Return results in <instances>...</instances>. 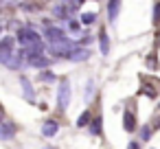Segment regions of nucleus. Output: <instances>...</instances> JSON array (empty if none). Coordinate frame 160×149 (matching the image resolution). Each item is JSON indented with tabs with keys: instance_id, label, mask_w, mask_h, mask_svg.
<instances>
[{
	"instance_id": "obj_1",
	"label": "nucleus",
	"mask_w": 160,
	"mask_h": 149,
	"mask_svg": "<svg viewBox=\"0 0 160 149\" xmlns=\"http://www.w3.org/2000/svg\"><path fill=\"white\" fill-rule=\"evenodd\" d=\"M18 42L22 46L29 48V53H42V40L40 35L35 33V29H29V27H22L18 31Z\"/></svg>"
},
{
	"instance_id": "obj_2",
	"label": "nucleus",
	"mask_w": 160,
	"mask_h": 149,
	"mask_svg": "<svg viewBox=\"0 0 160 149\" xmlns=\"http://www.w3.org/2000/svg\"><path fill=\"white\" fill-rule=\"evenodd\" d=\"M13 55H16V42L11 37H2L0 40V64L9 66Z\"/></svg>"
},
{
	"instance_id": "obj_3",
	"label": "nucleus",
	"mask_w": 160,
	"mask_h": 149,
	"mask_svg": "<svg viewBox=\"0 0 160 149\" xmlns=\"http://www.w3.org/2000/svg\"><path fill=\"white\" fill-rule=\"evenodd\" d=\"M48 46H51V53L57 55V57H70V53L77 48L72 42H68V37H66V40H59V42H53V44H48Z\"/></svg>"
},
{
	"instance_id": "obj_4",
	"label": "nucleus",
	"mask_w": 160,
	"mask_h": 149,
	"mask_svg": "<svg viewBox=\"0 0 160 149\" xmlns=\"http://www.w3.org/2000/svg\"><path fill=\"white\" fill-rule=\"evenodd\" d=\"M70 105V81L62 79L59 81V90H57V107L64 112Z\"/></svg>"
},
{
	"instance_id": "obj_5",
	"label": "nucleus",
	"mask_w": 160,
	"mask_h": 149,
	"mask_svg": "<svg viewBox=\"0 0 160 149\" xmlns=\"http://www.w3.org/2000/svg\"><path fill=\"white\" fill-rule=\"evenodd\" d=\"M48 64H51V59L46 55H42V53H29V66H33V68H46Z\"/></svg>"
},
{
	"instance_id": "obj_6",
	"label": "nucleus",
	"mask_w": 160,
	"mask_h": 149,
	"mask_svg": "<svg viewBox=\"0 0 160 149\" xmlns=\"http://www.w3.org/2000/svg\"><path fill=\"white\" fill-rule=\"evenodd\" d=\"M16 125L13 123H0V140H11L16 136Z\"/></svg>"
},
{
	"instance_id": "obj_7",
	"label": "nucleus",
	"mask_w": 160,
	"mask_h": 149,
	"mask_svg": "<svg viewBox=\"0 0 160 149\" xmlns=\"http://www.w3.org/2000/svg\"><path fill=\"white\" fill-rule=\"evenodd\" d=\"M46 40H48V44H53V42L66 40V33L62 29H57V27H46Z\"/></svg>"
},
{
	"instance_id": "obj_8",
	"label": "nucleus",
	"mask_w": 160,
	"mask_h": 149,
	"mask_svg": "<svg viewBox=\"0 0 160 149\" xmlns=\"http://www.w3.org/2000/svg\"><path fill=\"white\" fill-rule=\"evenodd\" d=\"M123 129L125 132H134L136 129V116L132 110H125L123 112Z\"/></svg>"
},
{
	"instance_id": "obj_9",
	"label": "nucleus",
	"mask_w": 160,
	"mask_h": 149,
	"mask_svg": "<svg viewBox=\"0 0 160 149\" xmlns=\"http://www.w3.org/2000/svg\"><path fill=\"white\" fill-rule=\"evenodd\" d=\"M57 129H59V125H57L55 121H46V123L42 125V134H44L46 138H51V136H55V134H57Z\"/></svg>"
},
{
	"instance_id": "obj_10",
	"label": "nucleus",
	"mask_w": 160,
	"mask_h": 149,
	"mask_svg": "<svg viewBox=\"0 0 160 149\" xmlns=\"http://www.w3.org/2000/svg\"><path fill=\"white\" fill-rule=\"evenodd\" d=\"M118 9H121V0H108V16H110V20H116Z\"/></svg>"
},
{
	"instance_id": "obj_11",
	"label": "nucleus",
	"mask_w": 160,
	"mask_h": 149,
	"mask_svg": "<svg viewBox=\"0 0 160 149\" xmlns=\"http://www.w3.org/2000/svg\"><path fill=\"white\" fill-rule=\"evenodd\" d=\"M99 46H101V53H103V55H108V53H110V37H108V33H105V31H101V33H99Z\"/></svg>"
},
{
	"instance_id": "obj_12",
	"label": "nucleus",
	"mask_w": 160,
	"mask_h": 149,
	"mask_svg": "<svg viewBox=\"0 0 160 149\" xmlns=\"http://www.w3.org/2000/svg\"><path fill=\"white\" fill-rule=\"evenodd\" d=\"M88 57H90V51H86V48H75L70 53V59L72 62H81V59H88Z\"/></svg>"
},
{
	"instance_id": "obj_13",
	"label": "nucleus",
	"mask_w": 160,
	"mask_h": 149,
	"mask_svg": "<svg viewBox=\"0 0 160 149\" xmlns=\"http://www.w3.org/2000/svg\"><path fill=\"white\" fill-rule=\"evenodd\" d=\"M20 83H22V88H24V94H27V99H29V101H33V88H31L29 79H27V77H20Z\"/></svg>"
},
{
	"instance_id": "obj_14",
	"label": "nucleus",
	"mask_w": 160,
	"mask_h": 149,
	"mask_svg": "<svg viewBox=\"0 0 160 149\" xmlns=\"http://www.w3.org/2000/svg\"><path fill=\"white\" fill-rule=\"evenodd\" d=\"M90 134H94V136H99V134H101V118H99V116L90 123Z\"/></svg>"
},
{
	"instance_id": "obj_15",
	"label": "nucleus",
	"mask_w": 160,
	"mask_h": 149,
	"mask_svg": "<svg viewBox=\"0 0 160 149\" xmlns=\"http://www.w3.org/2000/svg\"><path fill=\"white\" fill-rule=\"evenodd\" d=\"M151 22L153 24H160V2L153 5V16H151Z\"/></svg>"
},
{
	"instance_id": "obj_16",
	"label": "nucleus",
	"mask_w": 160,
	"mask_h": 149,
	"mask_svg": "<svg viewBox=\"0 0 160 149\" xmlns=\"http://www.w3.org/2000/svg\"><path fill=\"white\" fill-rule=\"evenodd\" d=\"M97 20V13H83L81 16V24H92Z\"/></svg>"
},
{
	"instance_id": "obj_17",
	"label": "nucleus",
	"mask_w": 160,
	"mask_h": 149,
	"mask_svg": "<svg viewBox=\"0 0 160 149\" xmlns=\"http://www.w3.org/2000/svg\"><path fill=\"white\" fill-rule=\"evenodd\" d=\"M88 123H90V112H83V114L77 118V125H79V127H83V125H88Z\"/></svg>"
},
{
	"instance_id": "obj_18",
	"label": "nucleus",
	"mask_w": 160,
	"mask_h": 149,
	"mask_svg": "<svg viewBox=\"0 0 160 149\" xmlns=\"http://www.w3.org/2000/svg\"><path fill=\"white\" fill-rule=\"evenodd\" d=\"M142 132H140V140H149L151 138V127L149 125H145V127H140Z\"/></svg>"
},
{
	"instance_id": "obj_19",
	"label": "nucleus",
	"mask_w": 160,
	"mask_h": 149,
	"mask_svg": "<svg viewBox=\"0 0 160 149\" xmlns=\"http://www.w3.org/2000/svg\"><path fill=\"white\" fill-rule=\"evenodd\" d=\"M66 13H68V9H66L64 5H59V7L55 9V16H57V18H66Z\"/></svg>"
},
{
	"instance_id": "obj_20",
	"label": "nucleus",
	"mask_w": 160,
	"mask_h": 149,
	"mask_svg": "<svg viewBox=\"0 0 160 149\" xmlns=\"http://www.w3.org/2000/svg\"><path fill=\"white\" fill-rule=\"evenodd\" d=\"M68 29H70L72 33H79V31H81V27H79V22H75V20H70V22H68Z\"/></svg>"
},
{
	"instance_id": "obj_21",
	"label": "nucleus",
	"mask_w": 160,
	"mask_h": 149,
	"mask_svg": "<svg viewBox=\"0 0 160 149\" xmlns=\"http://www.w3.org/2000/svg\"><path fill=\"white\" fill-rule=\"evenodd\" d=\"M92 90H94V83L90 81V83H86V99H90L92 97Z\"/></svg>"
},
{
	"instance_id": "obj_22",
	"label": "nucleus",
	"mask_w": 160,
	"mask_h": 149,
	"mask_svg": "<svg viewBox=\"0 0 160 149\" xmlns=\"http://www.w3.org/2000/svg\"><path fill=\"white\" fill-rule=\"evenodd\" d=\"M42 77H44V81H46V83H51V81L55 79V75H51V72H44Z\"/></svg>"
},
{
	"instance_id": "obj_23",
	"label": "nucleus",
	"mask_w": 160,
	"mask_h": 149,
	"mask_svg": "<svg viewBox=\"0 0 160 149\" xmlns=\"http://www.w3.org/2000/svg\"><path fill=\"white\" fill-rule=\"evenodd\" d=\"M127 149H140V142H138V140H132V142L127 145Z\"/></svg>"
},
{
	"instance_id": "obj_24",
	"label": "nucleus",
	"mask_w": 160,
	"mask_h": 149,
	"mask_svg": "<svg viewBox=\"0 0 160 149\" xmlns=\"http://www.w3.org/2000/svg\"><path fill=\"white\" fill-rule=\"evenodd\" d=\"M158 110H160V103H158Z\"/></svg>"
},
{
	"instance_id": "obj_25",
	"label": "nucleus",
	"mask_w": 160,
	"mask_h": 149,
	"mask_svg": "<svg viewBox=\"0 0 160 149\" xmlns=\"http://www.w3.org/2000/svg\"><path fill=\"white\" fill-rule=\"evenodd\" d=\"M48 149H53V147H48Z\"/></svg>"
}]
</instances>
